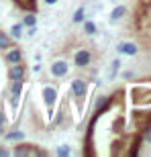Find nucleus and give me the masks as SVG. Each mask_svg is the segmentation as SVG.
<instances>
[{
	"instance_id": "f257e3e1",
	"label": "nucleus",
	"mask_w": 151,
	"mask_h": 157,
	"mask_svg": "<svg viewBox=\"0 0 151 157\" xmlns=\"http://www.w3.org/2000/svg\"><path fill=\"white\" fill-rule=\"evenodd\" d=\"M41 96H43V104L49 108V110H53V106L57 104V86H51V84H47V86H43V90H41Z\"/></svg>"
},
{
	"instance_id": "f03ea898",
	"label": "nucleus",
	"mask_w": 151,
	"mask_h": 157,
	"mask_svg": "<svg viewBox=\"0 0 151 157\" xmlns=\"http://www.w3.org/2000/svg\"><path fill=\"white\" fill-rule=\"evenodd\" d=\"M14 155H17V157H27V155H39V157H43V155H47V151H45V149H39V147H35V145L21 143V141H18V145L14 147Z\"/></svg>"
},
{
	"instance_id": "7ed1b4c3",
	"label": "nucleus",
	"mask_w": 151,
	"mask_h": 157,
	"mask_svg": "<svg viewBox=\"0 0 151 157\" xmlns=\"http://www.w3.org/2000/svg\"><path fill=\"white\" fill-rule=\"evenodd\" d=\"M86 92H88V82L86 80H82V78L72 80V84H70V94L74 96L76 100H82L84 96H86Z\"/></svg>"
},
{
	"instance_id": "20e7f679",
	"label": "nucleus",
	"mask_w": 151,
	"mask_h": 157,
	"mask_svg": "<svg viewBox=\"0 0 151 157\" xmlns=\"http://www.w3.org/2000/svg\"><path fill=\"white\" fill-rule=\"evenodd\" d=\"M6 76H8L10 82H25L27 67L23 65V61H21V63H12L10 67H8V71H6Z\"/></svg>"
},
{
	"instance_id": "39448f33",
	"label": "nucleus",
	"mask_w": 151,
	"mask_h": 157,
	"mask_svg": "<svg viewBox=\"0 0 151 157\" xmlns=\"http://www.w3.org/2000/svg\"><path fill=\"white\" fill-rule=\"evenodd\" d=\"M92 63V51L88 49H78L74 53V65L76 67H88Z\"/></svg>"
},
{
	"instance_id": "423d86ee",
	"label": "nucleus",
	"mask_w": 151,
	"mask_h": 157,
	"mask_svg": "<svg viewBox=\"0 0 151 157\" xmlns=\"http://www.w3.org/2000/svg\"><path fill=\"white\" fill-rule=\"evenodd\" d=\"M8 96H10V106L17 108L18 100H21V94H23V82H10V88H8Z\"/></svg>"
},
{
	"instance_id": "0eeeda50",
	"label": "nucleus",
	"mask_w": 151,
	"mask_h": 157,
	"mask_svg": "<svg viewBox=\"0 0 151 157\" xmlns=\"http://www.w3.org/2000/svg\"><path fill=\"white\" fill-rule=\"evenodd\" d=\"M68 71H70V63L65 61V59H57V61H53L51 63V74L53 78H64V76H68Z\"/></svg>"
},
{
	"instance_id": "6e6552de",
	"label": "nucleus",
	"mask_w": 151,
	"mask_h": 157,
	"mask_svg": "<svg viewBox=\"0 0 151 157\" xmlns=\"http://www.w3.org/2000/svg\"><path fill=\"white\" fill-rule=\"evenodd\" d=\"M116 51L121 53V55H137V51H139V47L135 45V43H131V41H121V43H116Z\"/></svg>"
},
{
	"instance_id": "1a4fd4ad",
	"label": "nucleus",
	"mask_w": 151,
	"mask_h": 157,
	"mask_svg": "<svg viewBox=\"0 0 151 157\" xmlns=\"http://www.w3.org/2000/svg\"><path fill=\"white\" fill-rule=\"evenodd\" d=\"M4 61H6L8 65H12V63H21V61H23V51H21L18 47H10V49H6Z\"/></svg>"
},
{
	"instance_id": "9d476101",
	"label": "nucleus",
	"mask_w": 151,
	"mask_h": 157,
	"mask_svg": "<svg viewBox=\"0 0 151 157\" xmlns=\"http://www.w3.org/2000/svg\"><path fill=\"white\" fill-rule=\"evenodd\" d=\"M125 14H127V6H114V8H112L110 10V17H108V21H110V23H118V21H121L122 17H125Z\"/></svg>"
},
{
	"instance_id": "9b49d317",
	"label": "nucleus",
	"mask_w": 151,
	"mask_h": 157,
	"mask_svg": "<svg viewBox=\"0 0 151 157\" xmlns=\"http://www.w3.org/2000/svg\"><path fill=\"white\" fill-rule=\"evenodd\" d=\"M8 35H10L14 41H21L25 37V25L23 23H14L10 27V33H8Z\"/></svg>"
},
{
	"instance_id": "f8f14e48",
	"label": "nucleus",
	"mask_w": 151,
	"mask_h": 157,
	"mask_svg": "<svg viewBox=\"0 0 151 157\" xmlns=\"http://www.w3.org/2000/svg\"><path fill=\"white\" fill-rule=\"evenodd\" d=\"M10 47H14V39L0 31V51H6V49H10Z\"/></svg>"
},
{
	"instance_id": "ddd939ff",
	"label": "nucleus",
	"mask_w": 151,
	"mask_h": 157,
	"mask_svg": "<svg viewBox=\"0 0 151 157\" xmlns=\"http://www.w3.org/2000/svg\"><path fill=\"white\" fill-rule=\"evenodd\" d=\"M18 4V8H25L29 12H37V0H14Z\"/></svg>"
},
{
	"instance_id": "4468645a",
	"label": "nucleus",
	"mask_w": 151,
	"mask_h": 157,
	"mask_svg": "<svg viewBox=\"0 0 151 157\" xmlns=\"http://www.w3.org/2000/svg\"><path fill=\"white\" fill-rule=\"evenodd\" d=\"M4 139L10 141V143H18V141L25 139V133L23 131H8V133H4Z\"/></svg>"
},
{
	"instance_id": "2eb2a0df",
	"label": "nucleus",
	"mask_w": 151,
	"mask_h": 157,
	"mask_svg": "<svg viewBox=\"0 0 151 157\" xmlns=\"http://www.w3.org/2000/svg\"><path fill=\"white\" fill-rule=\"evenodd\" d=\"M82 25H84V35H88V37H92V35H96V31H98V27H96V23L94 21H82Z\"/></svg>"
},
{
	"instance_id": "dca6fc26",
	"label": "nucleus",
	"mask_w": 151,
	"mask_h": 157,
	"mask_svg": "<svg viewBox=\"0 0 151 157\" xmlns=\"http://www.w3.org/2000/svg\"><path fill=\"white\" fill-rule=\"evenodd\" d=\"M84 18H86V8H84V6H78L76 12H74V17H72V23L74 25H82Z\"/></svg>"
},
{
	"instance_id": "f3484780",
	"label": "nucleus",
	"mask_w": 151,
	"mask_h": 157,
	"mask_svg": "<svg viewBox=\"0 0 151 157\" xmlns=\"http://www.w3.org/2000/svg\"><path fill=\"white\" fill-rule=\"evenodd\" d=\"M21 23H23L27 29H29V27H35V25H37V12H27Z\"/></svg>"
},
{
	"instance_id": "a211bd4d",
	"label": "nucleus",
	"mask_w": 151,
	"mask_h": 157,
	"mask_svg": "<svg viewBox=\"0 0 151 157\" xmlns=\"http://www.w3.org/2000/svg\"><path fill=\"white\" fill-rule=\"evenodd\" d=\"M55 155L57 157H70L72 155V147L70 145H59L57 149H55Z\"/></svg>"
},
{
	"instance_id": "6ab92c4d",
	"label": "nucleus",
	"mask_w": 151,
	"mask_h": 157,
	"mask_svg": "<svg viewBox=\"0 0 151 157\" xmlns=\"http://www.w3.org/2000/svg\"><path fill=\"white\" fill-rule=\"evenodd\" d=\"M118 70H121V59H112V63H110V80L118 74Z\"/></svg>"
},
{
	"instance_id": "aec40b11",
	"label": "nucleus",
	"mask_w": 151,
	"mask_h": 157,
	"mask_svg": "<svg viewBox=\"0 0 151 157\" xmlns=\"http://www.w3.org/2000/svg\"><path fill=\"white\" fill-rule=\"evenodd\" d=\"M35 33H37V25H35V27H29V31H27V37H35Z\"/></svg>"
},
{
	"instance_id": "412c9836",
	"label": "nucleus",
	"mask_w": 151,
	"mask_h": 157,
	"mask_svg": "<svg viewBox=\"0 0 151 157\" xmlns=\"http://www.w3.org/2000/svg\"><path fill=\"white\" fill-rule=\"evenodd\" d=\"M0 124H6V114H4V110H0Z\"/></svg>"
},
{
	"instance_id": "4be33fe9",
	"label": "nucleus",
	"mask_w": 151,
	"mask_h": 157,
	"mask_svg": "<svg viewBox=\"0 0 151 157\" xmlns=\"http://www.w3.org/2000/svg\"><path fill=\"white\" fill-rule=\"evenodd\" d=\"M145 141H147V143H151V128H147V133H145Z\"/></svg>"
},
{
	"instance_id": "5701e85b",
	"label": "nucleus",
	"mask_w": 151,
	"mask_h": 157,
	"mask_svg": "<svg viewBox=\"0 0 151 157\" xmlns=\"http://www.w3.org/2000/svg\"><path fill=\"white\" fill-rule=\"evenodd\" d=\"M6 155H10V153H8V151H6V149H4V147H0V157H6Z\"/></svg>"
},
{
	"instance_id": "b1692460",
	"label": "nucleus",
	"mask_w": 151,
	"mask_h": 157,
	"mask_svg": "<svg viewBox=\"0 0 151 157\" xmlns=\"http://www.w3.org/2000/svg\"><path fill=\"white\" fill-rule=\"evenodd\" d=\"M47 6H53V4H57V0H43Z\"/></svg>"
},
{
	"instance_id": "393cba45",
	"label": "nucleus",
	"mask_w": 151,
	"mask_h": 157,
	"mask_svg": "<svg viewBox=\"0 0 151 157\" xmlns=\"http://www.w3.org/2000/svg\"><path fill=\"white\" fill-rule=\"evenodd\" d=\"M4 133H6V124H0V137H2Z\"/></svg>"
}]
</instances>
